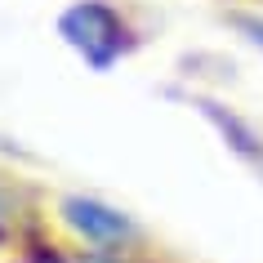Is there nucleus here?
<instances>
[{
    "label": "nucleus",
    "instance_id": "1",
    "mask_svg": "<svg viewBox=\"0 0 263 263\" xmlns=\"http://www.w3.org/2000/svg\"><path fill=\"white\" fill-rule=\"evenodd\" d=\"M58 31H63V41H67L71 49H81L94 67H111V63L129 49V27H125V18L116 14L111 5H103V0H81V5L63 9Z\"/></svg>",
    "mask_w": 263,
    "mask_h": 263
},
{
    "label": "nucleus",
    "instance_id": "2",
    "mask_svg": "<svg viewBox=\"0 0 263 263\" xmlns=\"http://www.w3.org/2000/svg\"><path fill=\"white\" fill-rule=\"evenodd\" d=\"M58 219L67 223V232H76L81 241H89V246L103 250V254H121V250H129V246L143 241L139 223L129 219V214L103 205L94 196H63V201H58Z\"/></svg>",
    "mask_w": 263,
    "mask_h": 263
},
{
    "label": "nucleus",
    "instance_id": "3",
    "mask_svg": "<svg viewBox=\"0 0 263 263\" xmlns=\"http://www.w3.org/2000/svg\"><path fill=\"white\" fill-rule=\"evenodd\" d=\"M201 111H205L210 121H214V125L223 129V134H228V143H232V147H236L241 156H250V161H263V139L254 134V129H250L246 121H241V116H232L228 107L210 103V98H201Z\"/></svg>",
    "mask_w": 263,
    "mask_h": 263
},
{
    "label": "nucleus",
    "instance_id": "4",
    "mask_svg": "<svg viewBox=\"0 0 263 263\" xmlns=\"http://www.w3.org/2000/svg\"><path fill=\"white\" fill-rule=\"evenodd\" d=\"M23 210H27V201H23V192H18L14 183L0 179V236H9L23 223Z\"/></svg>",
    "mask_w": 263,
    "mask_h": 263
},
{
    "label": "nucleus",
    "instance_id": "5",
    "mask_svg": "<svg viewBox=\"0 0 263 263\" xmlns=\"http://www.w3.org/2000/svg\"><path fill=\"white\" fill-rule=\"evenodd\" d=\"M232 27L241 31L250 45H259V49H263V18L259 14H232Z\"/></svg>",
    "mask_w": 263,
    "mask_h": 263
},
{
    "label": "nucleus",
    "instance_id": "6",
    "mask_svg": "<svg viewBox=\"0 0 263 263\" xmlns=\"http://www.w3.org/2000/svg\"><path fill=\"white\" fill-rule=\"evenodd\" d=\"M85 263H125V259H121V254H89Z\"/></svg>",
    "mask_w": 263,
    "mask_h": 263
}]
</instances>
